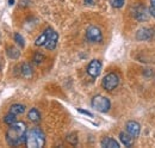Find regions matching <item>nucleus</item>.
Returning a JSON list of instances; mask_svg holds the SVG:
<instances>
[{
  "instance_id": "nucleus-23",
  "label": "nucleus",
  "mask_w": 155,
  "mask_h": 148,
  "mask_svg": "<svg viewBox=\"0 0 155 148\" xmlns=\"http://www.w3.org/2000/svg\"><path fill=\"white\" fill-rule=\"evenodd\" d=\"M78 111L81 112V113H85V115H87V116H90V117H93V115H92L91 112H88V111H85V110H82V109H78Z\"/></svg>"
},
{
  "instance_id": "nucleus-24",
  "label": "nucleus",
  "mask_w": 155,
  "mask_h": 148,
  "mask_svg": "<svg viewBox=\"0 0 155 148\" xmlns=\"http://www.w3.org/2000/svg\"><path fill=\"white\" fill-rule=\"evenodd\" d=\"M85 4L86 5H91V4H93V0H85Z\"/></svg>"
},
{
  "instance_id": "nucleus-18",
  "label": "nucleus",
  "mask_w": 155,
  "mask_h": 148,
  "mask_svg": "<svg viewBox=\"0 0 155 148\" xmlns=\"http://www.w3.org/2000/svg\"><path fill=\"white\" fill-rule=\"evenodd\" d=\"M43 61H44V55L42 53H39V52L35 53V55H34V62L36 65H41Z\"/></svg>"
},
{
  "instance_id": "nucleus-16",
  "label": "nucleus",
  "mask_w": 155,
  "mask_h": 148,
  "mask_svg": "<svg viewBox=\"0 0 155 148\" xmlns=\"http://www.w3.org/2000/svg\"><path fill=\"white\" fill-rule=\"evenodd\" d=\"M10 112L13 113V115H16V116L21 115V113L25 112V106L23 104H13V105L10 106Z\"/></svg>"
},
{
  "instance_id": "nucleus-6",
  "label": "nucleus",
  "mask_w": 155,
  "mask_h": 148,
  "mask_svg": "<svg viewBox=\"0 0 155 148\" xmlns=\"http://www.w3.org/2000/svg\"><path fill=\"white\" fill-rule=\"evenodd\" d=\"M131 15L136 20L140 22H146L149 18V10H147L142 4H135L131 8Z\"/></svg>"
},
{
  "instance_id": "nucleus-11",
  "label": "nucleus",
  "mask_w": 155,
  "mask_h": 148,
  "mask_svg": "<svg viewBox=\"0 0 155 148\" xmlns=\"http://www.w3.org/2000/svg\"><path fill=\"white\" fill-rule=\"evenodd\" d=\"M101 147L104 148H119V143L117 142L116 140L111 139V137H104L100 142Z\"/></svg>"
},
{
  "instance_id": "nucleus-10",
  "label": "nucleus",
  "mask_w": 155,
  "mask_h": 148,
  "mask_svg": "<svg viewBox=\"0 0 155 148\" xmlns=\"http://www.w3.org/2000/svg\"><path fill=\"white\" fill-rule=\"evenodd\" d=\"M125 128H127V133L130 134L133 137H137V136L140 135L141 127H140V124H138L137 122H135V121H130V122H128L127 126H125Z\"/></svg>"
},
{
  "instance_id": "nucleus-21",
  "label": "nucleus",
  "mask_w": 155,
  "mask_h": 148,
  "mask_svg": "<svg viewBox=\"0 0 155 148\" xmlns=\"http://www.w3.org/2000/svg\"><path fill=\"white\" fill-rule=\"evenodd\" d=\"M67 141L71 143V145H73V146H75L78 143V137L75 134H71V135H68L67 136Z\"/></svg>"
},
{
  "instance_id": "nucleus-7",
  "label": "nucleus",
  "mask_w": 155,
  "mask_h": 148,
  "mask_svg": "<svg viewBox=\"0 0 155 148\" xmlns=\"http://www.w3.org/2000/svg\"><path fill=\"white\" fill-rule=\"evenodd\" d=\"M86 39L91 43H100L103 41L101 30L97 26H90L86 30Z\"/></svg>"
},
{
  "instance_id": "nucleus-5",
  "label": "nucleus",
  "mask_w": 155,
  "mask_h": 148,
  "mask_svg": "<svg viewBox=\"0 0 155 148\" xmlns=\"http://www.w3.org/2000/svg\"><path fill=\"white\" fill-rule=\"evenodd\" d=\"M119 85V76L116 73H109L103 78L101 86L105 91H114Z\"/></svg>"
},
{
  "instance_id": "nucleus-2",
  "label": "nucleus",
  "mask_w": 155,
  "mask_h": 148,
  "mask_svg": "<svg viewBox=\"0 0 155 148\" xmlns=\"http://www.w3.org/2000/svg\"><path fill=\"white\" fill-rule=\"evenodd\" d=\"M58 35L55 30H53L51 28H47L41 35H39L36 41L35 44L37 47H44L48 50H54L58 45Z\"/></svg>"
},
{
  "instance_id": "nucleus-14",
  "label": "nucleus",
  "mask_w": 155,
  "mask_h": 148,
  "mask_svg": "<svg viewBox=\"0 0 155 148\" xmlns=\"http://www.w3.org/2000/svg\"><path fill=\"white\" fill-rule=\"evenodd\" d=\"M6 54H7V56H8L10 59H12V60H18L20 56V52L16 48V47L11 45V47H7V49H6Z\"/></svg>"
},
{
  "instance_id": "nucleus-26",
  "label": "nucleus",
  "mask_w": 155,
  "mask_h": 148,
  "mask_svg": "<svg viewBox=\"0 0 155 148\" xmlns=\"http://www.w3.org/2000/svg\"><path fill=\"white\" fill-rule=\"evenodd\" d=\"M0 71H1V65H0Z\"/></svg>"
},
{
  "instance_id": "nucleus-9",
  "label": "nucleus",
  "mask_w": 155,
  "mask_h": 148,
  "mask_svg": "<svg viewBox=\"0 0 155 148\" xmlns=\"http://www.w3.org/2000/svg\"><path fill=\"white\" fill-rule=\"evenodd\" d=\"M101 71V62L99 60H92L87 66V73L92 78H97Z\"/></svg>"
},
{
  "instance_id": "nucleus-19",
  "label": "nucleus",
  "mask_w": 155,
  "mask_h": 148,
  "mask_svg": "<svg viewBox=\"0 0 155 148\" xmlns=\"http://www.w3.org/2000/svg\"><path fill=\"white\" fill-rule=\"evenodd\" d=\"M13 38H15V41L17 42V44H19L20 47H24V45H25L24 38L21 37V35H20V34H18V32H16V34L13 35Z\"/></svg>"
},
{
  "instance_id": "nucleus-4",
  "label": "nucleus",
  "mask_w": 155,
  "mask_h": 148,
  "mask_svg": "<svg viewBox=\"0 0 155 148\" xmlns=\"http://www.w3.org/2000/svg\"><path fill=\"white\" fill-rule=\"evenodd\" d=\"M91 105L93 109H96L97 111L100 112H107L111 108V103L109 100V98L104 97V96H96L92 98Z\"/></svg>"
},
{
  "instance_id": "nucleus-13",
  "label": "nucleus",
  "mask_w": 155,
  "mask_h": 148,
  "mask_svg": "<svg viewBox=\"0 0 155 148\" xmlns=\"http://www.w3.org/2000/svg\"><path fill=\"white\" fill-rule=\"evenodd\" d=\"M119 140L125 147H130L133 145V136L128 133H120L119 134Z\"/></svg>"
},
{
  "instance_id": "nucleus-3",
  "label": "nucleus",
  "mask_w": 155,
  "mask_h": 148,
  "mask_svg": "<svg viewBox=\"0 0 155 148\" xmlns=\"http://www.w3.org/2000/svg\"><path fill=\"white\" fill-rule=\"evenodd\" d=\"M45 143V136L44 133L39 128H32L28 130L25 145L29 148H41Z\"/></svg>"
},
{
  "instance_id": "nucleus-25",
  "label": "nucleus",
  "mask_w": 155,
  "mask_h": 148,
  "mask_svg": "<svg viewBox=\"0 0 155 148\" xmlns=\"http://www.w3.org/2000/svg\"><path fill=\"white\" fill-rule=\"evenodd\" d=\"M8 2H10V5H13V2H15V0H8Z\"/></svg>"
},
{
  "instance_id": "nucleus-15",
  "label": "nucleus",
  "mask_w": 155,
  "mask_h": 148,
  "mask_svg": "<svg viewBox=\"0 0 155 148\" xmlns=\"http://www.w3.org/2000/svg\"><path fill=\"white\" fill-rule=\"evenodd\" d=\"M28 118L34 123H38L41 121V113H39V111L37 109L34 108V109H31L28 112Z\"/></svg>"
},
{
  "instance_id": "nucleus-20",
  "label": "nucleus",
  "mask_w": 155,
  "mask_h": 148,
  "mask_svg": "<svg viewBox=\"0 0 155 148\" xmlns=\"http://www.w3.org/2000/svg\"><path fill=\"white\" fill-rule=\"evenodd\" d=\"M110 1H111V6H112V7H115V8H120V7H123L125 0H110Z\"/></svg>"
},
{
  "instance_id": "nucleus-17",
  "label": "nucleus",
  "mask_w": 155,
  "mask_h": 148,
  "mask_svg": "<svg viewBox=\"0 0 155 148\" xmlns=\"http://www.w3.org/2000/svg\"><path fill=\"white\" fill-rule=\"evenodd\" d=\"M16 117H17L16 115H13V113L8 112L7 115H5V116H4L2 121H4V123H6L7 126H11V124H13L15 122H17V118H16Z\"/></svg>"
},
{
  "instance_id": "nucleus-8",
  "label": "nucleus",
  "mask_w": 155,
  "mask_h": 148,
  "mask_svg": "<svg viewBox=\"0 0 155 148\" xmlns=\"http://www.w3.org/2000/svg\"><path fill=\"white\" fill-rule=\"evenodd\" d=\"M155 35V31L150 28H141L136 32V39L137 41H148L153 38Z\"/></svg>"
},
{
  "instance_id": "nucleus-1",
  "label": "nucleus",
  "mask_w": 155,
  "mask_h": 148,
  "mask_svg": "<svg viewBox=\"0 0 155 148\" xmlns=\"http://www.w3.org/2000/svg\"><path fill=\"white\" fill-rule=\"evenodd\" d=\"M26 134V124L24 122H15L13 124L8 126V129L6 131V142L13 147L20 146L25 143Z\"/></svg>"
},
{
  "instance_id": "nucleus-12",
  "label": "nucleus",
  "mask_w": 155,
  "mask_h": 148,
  "mask_svg": "<svg viewBox=\"0 0 155 148\" xmlns=\"http://www.w3.org/2000/svg\"><path fill=\"white\" fill-rule=\"evenodd\" d=\"M20 73H21V75H23L24 78H31V76H32V73H34L31 65L28 63V62L23 63V65L20 66Z\"/></svg>"
},
{
  "instance_id": "nucleus-22",
  "label": "nucleus",
  "mask_w": 155,
  "mask_h": 148,
  "mask_svg": "<svg viewBox=\"0 0 155 148\" xmlns=\"http://www.w3.org/2000/svg\"><path fill=\"white\" fill-rule=\"evenodd\" d=\"M149 15L155 18V0H150V7H149Z\"/></svg>"
}]
</instances>
